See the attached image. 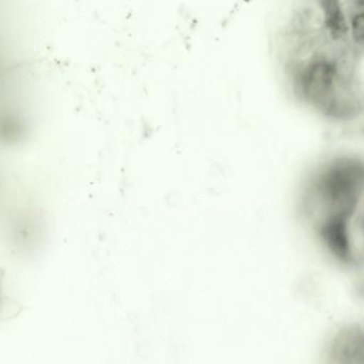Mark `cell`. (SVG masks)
<instances>
[{
  "instance_id": "obj_3",
  "label": "cell",
  "mask_w": 364,
  "mask_h": 364,
  "mask_svg": "<svg viewBox=\"0 0 364 364\" xmlns=\"http://www.w3.org/2000/svg\"><path fill=\"white\" fill-rule=\"evenodd\" d=\"M326 364H364V331L348 325L331 339Z\"/></svg>"
},
{
  "instance_id": "obj_2",
  "label": "cell",
  "mask_w": 364,
  "mask_h": 364,
  "mask_svg": "<svg viewBox=\"0 0 364 364\" xmlns=\"http://www.w3.org/2000/svg\"><path fill=\"white\" fill-rule=\"evenodd\" d=\"M297 212L327 258L364 272V157L340 154L321 161L301 183Z\"/></svg>"
},
{
  "instance_id": "obj_1",
  "label": "cell",
  "mask_w": 364,
  "mask_h": 364,
  "mask_svg": "<svg viewBox=\"0 0 364 364\" xmlns=\"http://www.w3.org/2000/svg\"><path fill=\"white\" fill-rule=\"evenodd\" d=\"M273 48L303 108L331 123L364 121V0H293Z\"/></svg>"
}]
</instances>
